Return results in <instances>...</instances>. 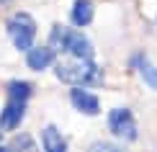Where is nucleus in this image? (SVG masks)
Returning a JSON list of instances; mask_svg holds the SVG:
<instances>
[{
    "label": "nucleus",
    "instance_id": "obj_5",
    "mask_svg": "<svg viewBox=\"0 0 157 152\" xmlns=\"http://www.w3.org/2000/svg\"><path fill=\"white\" fill-rule=\"evenodd\" d=\"M23 114H26V101L8 95V103H5V108L0 111V129H5V131L16 129L18 124H21Z\"/></svg>",
    "mask_w": 157,
    "mask_h": 152
},
{
    "label": "nucleus",
    "instance_id": "obj_7",
    "mask_svg": "<svg viewBox=\"0 0 157 152\" xmlns=\"http://www.w3.org/2000/svg\"><path fill=\"white\" fill-rule=\"evenodd\" d=\"M41 150L44 152H67V142L59 134V129L54 124H47L41 129Z\"/></svg>",
    "mask_w": 157,
    "mask_h": 152
},
{
    "label": "nucleus",
    "instance_id": "obj_3",
    "mask_svg": "<svg viewBox=\"0 0 157 152\" xmlns=\"http://www.w3.org/2000/svg\"><path fill=\"white\" fill-rule=\"evenodd\" d=\"M8 36L13 39V47L21 49V52H29L34 49V36H36V23L29 13H16V16L8 18Z\"/></svg>",
    "mask_w": 157,
    "mask_h": 152
},
{
    "label": "nucleus",
    "instance_id": "obj_9",
    "mask_svg": "<svg viewBox=\"0 0 157 152\" xmlns=\"http://www.w3.org/2000/svg\"><path fill=\"white\" fill-rule=\"evenodd\" d=\"M93 3L90 0H77V3L72 5V23L75 26H88L90 21H93Z\"/></svg>",
    "mask_w": 157,
    "mask_h": 152
},
{
    "label": "nucleus",
    "instance_id": "obj_12",
    "mask_svg": "<svg viewBox=\"0 0 157 152\" xmlns=\"http://www.w3.org/2000/svg\"><path fill=\"white\" fill-rule=\"evenodd\" d=\"M88 152H124V150L116 147V144H108V142H93Z\"/></svg>",
    "mask_w": 157,
    "mask_h": 152
},
{
    "label": "nucleus",
    "instance_id": "obj_8",
    "mask_svg": "<svg viewBox=\"0 0 157 152\" xmlns=\"http://www.w3.org/2000/svg\"><path fill=\"white\" fill-rule=\"evenodd\" d=\"M26 62H29L31 70L41 72V70H47L49 64L54 62V49L52 47H34V49H29V54H26Z\"/></svg>",
    "mask_w": 157,
    "mask_h": 152
},
{
    "label": "nucleus",
    "instance_id": "obj_1",
    "mask_svg": "<svg viewBox=\"0 0 157 152\" xmlns=\"http://www.w3.org/2000/svg\"><path fill=\"white\" fill-rule=\"evenodd\" d=\"M57 77L64 83H72L75 88L80 85H93L101 80V72H98L93 59H77L75 62H59L57 64Z\"/></svg>",
    "mask_w": 157,
    "mask_h": 152
},
{
    "label": "nucleus",
    "instance_id": "obj_4",
    "mask_svg": "<svg viewBox=\"0 0 157 152\" xmlns=\"http://www.w3.org/2000/svg\"><path fill=\"white\" fill-rule=\"evenodd\" d=\"M108 127L119 139H126V142L136 139V121L129 108H113L108 114Z\"/></svg>",
    "mask_w": 157,
    "mask_h": 152
},
{
    "label": "nucleus",
    "instance_id": "obj_11",
    "mask_svg": "<svg viewBox=\"0 0 157 152\" xmlns=\"http://www.w3.org/2000/svg\"><path fill=\"white\" fill-rule=\"evenodd\" d=\"M8 95L10 98H21V101H29L31 85L23 83V80H13V83H8Z\"/></svg>",
    "mask_w": 157,
    "mask_h": 152
},
{
    "label": "nucleus",
    "instance_id": "obj_10",
    "mask_svg": "<svg viewBox=\"0 0 157 152\" xmlns=\"http://www.w3.org/2000/svg\"><path fill=\"white\" fill-rule=\"evenodd\" d=\"M134 67L139 70V75L144 77V83L149 85V88L157 90V67L155 64H149L147 59H142V57H134Z\"/></svg>",
    "mask_w": 157,
    "mask_h": 152
},
{
    "label": "nucleus",
    "instance_id": "obj_2",
    "mask_svg": "<svg viewBox=\"0 0 157 152\" xmlns=\"http://www.w3.org/2000/svg\"><path fill=\"white\" fill-rule=\"evenodd\" d=\"M52 41H54L62 52H67V54H72L77 59H93V44H90L82 34L72 31V29L54 26V31H52Z\"/></svg>",
    "mask_w": 157,
    "mask_h": 152
},
{
    "label": "nucleus",
    "instance_id": "obj_6",
    "mask_svg": "<svg viewBox=\"0 0 157 152\" xmlns=\"http://www.w3.org/2000/svg\"><path fill=\"white\" fill-rule=\"evenodd\" d=\"M70 101H72V106L80 114H88V116H95L98 111H101V101L90 93V90L85 88H72V93H70Z\"/></svg>",
    "mask_w": 157,
    "mask_h": 152
},
{
    "label": "nucleus",
    "instance_id": "obj_14",
    "mask_svg": "<svg viewBox=\"0 0 157 152\" xmlns=\"http://www.w3.org/2000/svg\"><path fill=\"white\" fill-rule=\"evenodd\" d=\"M0 152H16L13 147H0Z\"/></svg>",
    "mask_w": 157,
    "mask_h": 152
},
{
    "label": "nucleus",
    "instance_id": "obj_15",
    "mask_svg": "<svg viewBox=\"0 0 157 152\" xmlns=\"http://www.w3.org/2000/svg\"><path fill=\"white\" fill-rule=\"evenodd\" d=\"M0 3H8V0H0Z\"/></svg>",
    "mask_w": 157,
    "mask_h": 152
},
{
    "label": "nucleus",
    "instance_id": "obj_13",
    "mask_svg": "<svg viewBox=\"0 0 157 152\" xmlns=\"http://www.w3.org/2000/svg\"><path fill=\"white\" fill-rule=\"evenodd\" d=\"M13 150H18V152H34V144H31L29 137H16V142H13Z\"/></svg>",
    "mask_w": 157,
    "mask_h": 152
}]
</instances>
